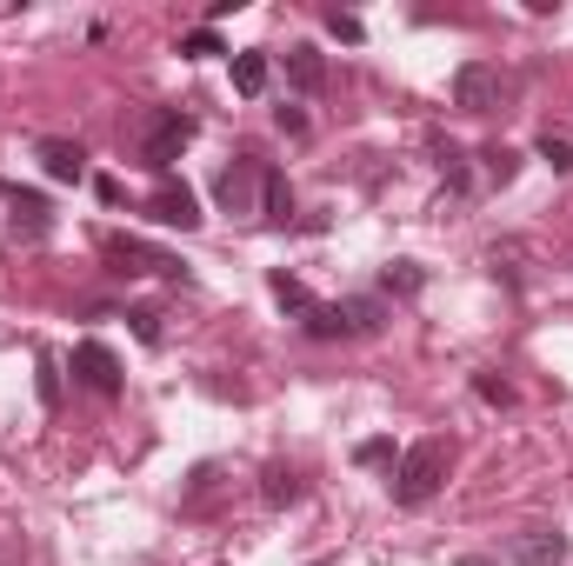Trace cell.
Returning a JSON list of instances; mask_svg holds the SVG:
<instances>
[{"instance_id": "obj_1", "label": "cell", "mask_w": 573, "mask_h": 566, "mask_svg": "<svg viewBox=\"0 0 573 566\" xmlns=\"http://www.w3.org/2000/svg\"><path fill=\"white\" fill-rule=\"evenodd\" d=\"M447 467H454V447H447V440H414V447L401 454L394 480H387L394 507H427V500L447 487Z\"/></svg>"}, {"instance_id": "obj_2", "label": "cell", "mask_w": 573, "mask_h": 566, "mask_svg": "<svg viewBox=\"0 0 573 566\" xmlns=\"http://www.w3.org/2000/svg\"><path fill=\"white\" fill-rule=\"evenodd\" d=\"M187 140H194V120H187L180 107H154V113H147V133H140V160L167 180L174 160L187 153Z\"/></svg>"}, {"instance_id": "obj_3", "label": "cell", "mask_w": 573, "mask_h": 566, "mask_svg": "<svg viewBox=\"0 0 573 566\" xmlns=\"http://www.w3.org/2000/svg\"><path fill=\"white\" fill-rule=\"evenodd\" d=\"M73 380H80L87 394H100V400H120V387H127L120 354H113L107 340H80V347H73Z\"/></svg>"}, {"instance_id": "obj_4", "label": "cell", "mask_w": 573, "mask_h": 566, "mask_svg": "<svg viewBox=\"0 0 573 566\" xmlns=\"http://www.w3.org/2000/svg\"><path fill=\"white\" fill-rule=\"evenodd\" d=\"M260 160L254 153H240L220 180H214V200H220V214H260Z\"/></svg>"}, {"instance_id": "obj_5", "label": "cell", "mask_w": 573, "mask_h": 566, "mask_svg": "<svg viewBox=\"0 0 573 566\" xmlns=\"http://www.w3.org/2000/svg\"><path fill=\"white\" fill-rule=\"evenodd\" d=\"M100 260L113 267V274H180V260L174 254H160V247H147V240H127V234H113L107 247H100Z\"/></svg>"}, {"instance_id": "obj_6", "label": "cell", "mask_w": 573, "mask_h": 566, "mask_svg": "<svg viewBox=\"0 0 573 566\" xmlns=\"http://www.w3.org/2000/svg\"><path fill=\"white\" fill-rule=\"evenodd\" d=\"M0 200H7L13 234H27V240H47V234H53V207H47V193H33V187L7 180V187H0Z\"/></svg>"}, {"instance_id": "obj_7", "label": "cell", "mask_w": 573, "mask_h": 566, "mask_svg": "<svg viewBox=\"0 0 573 566\" xmlns=\"http://www.w3.org/2000/svg\"><path fill=\"white\" fill-rule=\"evenodd\" d=\"M147 220H160V227H180V234H194L207 214H200V200L180 187V180H160L154 193H147Z\"/></svg>"}, {"instance_id": "obj_8", "label": "cell", "mask_w": 573, "mask_h": 566, "mask_svg": "<svg viewBox=\"0 0 573 566\" xmlns=\"http://www.w3.org/2000/svg\"><path fill=\"white\" fill-rule=\"evenodd\" d=\"M454 100H461L467 113H487V107H501V67H487V60H467V67L454 73Z\"/></svg>"}, {"instance_id": "obj_9", "label": "cell", "mask_w": 573, "mask_h": 566, "mask_svg": "<svg viewBox=\"0 0 573 566\" xmlns=\"http://www.w3.org/2000/svg\"><path fill=\"white\" fill-rule=\"evenodd\" d=\"M33 160L47 167V180H87V147H80V140L40 133V140H33Z\"/></svg>"}, {"instance_id": "obj_10", "label": "cell", "mask_w": 573, "mask_h": 566, "mask_svg": "<svg viewBox=\"0 0 573 566\" xmlns=\"http://www.w3.org/2000/svg\"><path fill=\"white\" fill-rule=\"evenodd\" d=\"M514 560L521 566H561L567 560V534H561V527H527V534H514Z\"/></svg>"}, {"instance_id": "obj_11", "label": "cell", "mask_w": 573, "mask_h": 566, "mask_svg": "<svg viewBox=\"0 0 573 566\" xmlns=\"http://www.w3.org/2000/svg\"><path fill=\"white\" fill-rule=\"evenodd\" d=\"M280 60H287V80H294L300 93H320V87H327V53H320L314 40H294Z\"/></svg>"}, {"instance_id": "obj_12", "label": "cell", "mask_w": 573, "mask_h": 566, "mask_svg": "<svg viewBox=\"0 0 573 566\" xmlns=\"http://www.w3.org/2000/svg\"><path fill=\"white\" fill-rule=\"evenodd\" d=\"M260 220H274V227H294V187H287V173H260Z\"/></svg>"}, {"instance_id": "obj_13", "label": "cell", "mask_w": 573, "mask_h": 566, "mask_svg": "<svg viewBox=\"0 0 573 566\" xmlns=\"http://www.w3.org/2000/svg\"><path fill=\"white\" fill-rule=\"evenodd\" d=\"M267 73H274V67H267V53H260V47H247V53H234V93H247V100H260V93H267Z\"/></svg>"}, {"instance_id": "obj_14", "label": "cell", "mask_w": 573, "mask_h": 566, "mask_svg": "<svg viewBox=\"0 0 573 566\" xmlns=\"http://www.w3.org/2000/svg\"><path fill=\"white\" fill-rule=\"evenodd\" d=\"M300 494H307V487H300L294 467H267V474H260V500H267V507H294Z\"/></svg>"}, {"instance_id": "obj_15", "label": "cell", "mask_w": 573, "mask_h": 566, "mask_svg": "<svg viewBox=\"0 0 573 566\" xmlns=\"http://www.w3.org/2000/svg\"><path fill=\"white\" fill-rule=\"evenodd\" d=\"M340 314H347V327H354V334H381V327H387V307H381L374 294H354V300H340Z\"/></svg>"}, {"instance_id": "obj_16", "label": "cell", "mask_w": 573, "mask_h": 566, "mask_svg": "<svg viewBox=\"0 0 573 566\" xmlns=\"http://www.w3.org/2000/svg\"><path fill=\"white\" fill-rule=\"evenodd\" d=\"M300 327H307V340H347V334H354V327H347V314H340V307H320V300L307 307V320H300Z\"/></svg>"}, {"instance_id": "obj_17", "label": "cell", "mask_w": 573, "mask_h": 566, "mask_svg": "<svg viewBox=\"0 0 573 566\" xmlns=\"http://www.w3.org/2000/svg\"><path fill=\"white\" fill-rule=\"evenodd\" d=\"M267 287H274V300H280L287 314H300V320H307V307H314V294H307V287H300V280H294L287 267H274V274H267Z\"/></svg>"}, {"instance_id": "obj_18", "label": "cell", "mask_w": 573, "mask_h": 566, "mask_svg": "<svg viewBox=\"0 0 573 566\" xmlns=\"http://www.w3.org/2000/svg\"><path fill=\"white\" fill-rule=\"evenodd\" d=\"M481 167H487V180H494V187H507V180H514V173H521V153H514V147H501V140H494V147H481Z\"/></svg>"}, {"instance_id": "obj_19", "label": "cell", "mask_w": 573, "mask_h": 566, "mask_svg": "<svg viewBox=\"0 0 573 566\" xmlns=\"http://www.w3.org/2000/svg\"><path fill=\"white\" fill-rule=\"evenodd\" d=\"M381 287H387V294H401V300H414V294H421V287H427V274H421V267H414V260H394V267H387V274H381Z\"/></svg>"}, {"instance_id": "obj_20", "label": "cell", "mask_w": 573, "mask_h": 566, "mask_svg": "<svg viewBox=\"0 0 573 566\" xmlns=\"http://www.w3.org/2000/svg\"><path fill=\"white\" fill-rule=\"evenodd\" d=\"M434 160H441V173H447V187H454V193H467V153H461L454 140H441V147H434Z\"/></svg>"}, {"instance_id": "obj_21", "label": "cell", "mask_w": 573, "mask_h": 566, "mask_svg": "<svg viewBox=\"0 0 573 566\" xmlns=\"http://www.w3.org/2000/svg\"><path fill=\"white\" fill-rule=\"evenodd\" d=\"M180 53H187V60H214V53H227V47H220V33H214V27H194V33L180 40Z\"/></svg>"}, {"instance_id": "obj_22", "label": "cell", "mask_w": 573, "mask_h": 566, "mask_svg": "<svg viewBox=\"0 0 573 566\" xmlns=\"http://www.w3.org/2000/svg\"><path fill=\"white\" fill-rule=\"evenodd\" d=\"M33 387H40V407L53 414V407H60V360H53V354H40V380H33Z\"/></svg>"}, {"instance_id": "obj_23", "label": "cell", "mask_w": 573, "mask_h": 566, "mask_svg": "<svg viewBox=\"0 0 573 566\" xmlns=\"http://www.w3.org/2000/svg\"><path fill=\"white\" fill-rule=\"evenodd\" d=\"M541 160H547L554 173H567V167H573V140H567V133H541Z\"/></svg>"}, {"instance_id": "obj_24", "label": "cell", "mask_w": 573, "mask_h": 566, "mask_svg": "<svg viewBox=\"0 0 573 566\" xmlns=\"http://www.w3.org/2000/svg\"><path fill=\"white\" fill-rule=\"evenodd\" d=\"M474 394H481L487 407H514V387H507L501 374H474Z\"/></svg>"}, {"instance_id": "obj_25", "label": "cell", "mask_w": 573, "mask_h": 566, "mask_svg": "<svg viewBox=\"0 0 573 566\" xmlns=\"http://www.w3.org/2000/svg\"><path fill=\"white\" fill-rule=\"evenodd\" d=\"M354 467H394V440H360L354 447Z\"/></svg>"}, {"instance_id": "obj_26", "label": "cell", "mask_w": 573, "mask_h": 566, "mask_svg": "<svg viewBox=\"0 0 573 566\" xmlns=\"http://www.w3.org/2000/svg\"><path fill=\"white\" fill-rule=\"evenodd\" d=\"M327 27H334V33H340L347 47H360V40H367V27H360V13H340V7H334V13H327Z\"/></svg>"}, {"instance_id": "obj_27", "label": "cell", "mask_w": 573, "mask_h": 566, "mask_svg": "<svg viewBox=\"0 0 573 566\" xmlns=\"http://www.w3.org/2000/svg\"><path fill=\"white\" fill-rule=\"evenodd\" d=\"M127 320H134V334H140L147 347H160V314H154V307H134Z\"/></svg>"}, {"instance_id": "obj_28", "label": "cell", "mask_w": 573, "mask_h": 566, "mask_svg": "<svg viewBox=\"0 0 573 566\" xmlns=\"http://www.w3.org/2000/svg\"><path fill=\"white\" fill-rule=\"evenodd\" d=\"M274 120H280V133H307V113H300V107H280Z\"/></svg>"}, {"instance_id": "obj_29", "label": "cell", "mask_w": 573, "mask_h": 566, "mask_svg": "<svg viewBox=\"0 0 573 566\" xmlns=\"http://www.w3.org/2000/svg\"><path fill=\"white\" fill-rule=\"evenodd\" d=\"M454 566H494V560H487V554H461Z\"/></svg>"}]
</instances>
